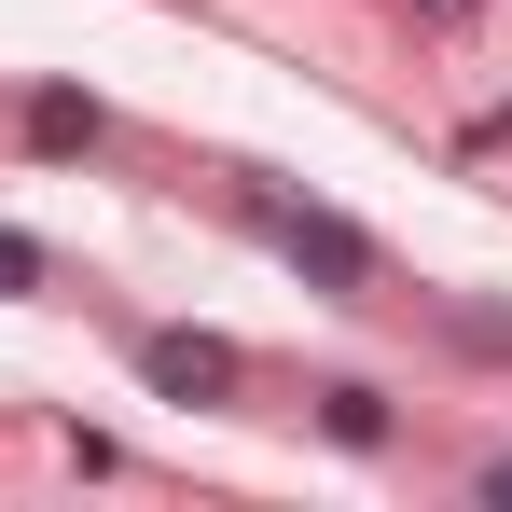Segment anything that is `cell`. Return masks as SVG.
Listing matches in <instances>:
<instances>
[{
    "label": "cell",
    "mask_w": 512,
    "mask_h": 512,
    "mask_svg": "<svg viewBox=\"0 0 512 512\" xmlns=\"http://www.w3.org/2000/svg\"><path fill=\"white\" fill-rule=\"evenodd\" d=\"M263 236H277V250H291V263H319V277H346V291L374 277V250H360L346 222H319V208H263Z\"/></svg>",
    "instance_id": "6da1fadb"
},
{
    "label": "cell",
    "mask_w": 512,
    "mask_h": 512,
    "mask_svg": "<svg viewBox=\"0 0 512 512\" xmlns=\"http://www.w3.org/2000/svg\"><path fill=\"white\" fill-rule=\"evenodd\" d=\"M139 374H153V388H180V402H208V388H236V346H208V333H153V346H139Z\"/></svg>",
    "instance_id": "7a4b0ae2"
},
{
    "label": "cell",
    "mask_w": 512,
    "mask_h": 512,
    "mask_svg": "<svg viewBox=\"0 0 512 512\" xmlns=\"http://www.w3.org/2000/svg\"><path fill=\"white\" fill-rule=\"evenodd\" d=\"M28 139H42V153H70V139H97V111H84V97H28Z\"/></svg>",
    "instance_id": "3957f363"
},
{
    "label": "cell",
    "mask_w": 512,
    "mask_h": 512,
    "mask_svg": "<svg viewBox=\"0 0 512 512\" xmlns=\"http://www.w3.org/2000/svg\"><path fill=\"white\" fill-rule=\"evenodd\" d=\"M28 277H42V250H28V236H0V291H28Z\"/></svg>",
    "instance_id": "277c9868"
}]
</instances>
